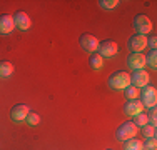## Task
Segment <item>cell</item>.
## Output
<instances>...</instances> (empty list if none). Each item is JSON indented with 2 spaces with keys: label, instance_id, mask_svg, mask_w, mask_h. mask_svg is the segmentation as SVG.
<instances>
[{
  "label": "cell",
  "instance_id": "cell-2",
  "mask_svg": "<svg viewBox=\"0 0 157 150\" xmlns=\"http://www.w3.org/2000/svg\"><path fill=\"white\" fill-rule=\"evenodd\" d=\"M137 132H139V127H137L134 122L127 120V122L121 123V127L115 130V138H117L119 142H125V140H129V138L136 137Z\"/></svg>",
  "mask_w": 157,
  "mask_h": 150
},
{
  "label": "cell",
  "instance_id": "cell-12",
  "mask_svg": "<svg viewBox=\"0 0 157 150\" xmlns=\"http://www.w3.org/2000/svg\"><path fill=\"white\" fill-rule=\"evenodd\" d=\"M127 67L130 70H142L145 69V55L144 54H130L127 57Z\"/></svg>",
  "mask_w": 157,
  "mask_h": 150
},
{
  "label": "cell",
  "instance_id": "cell-3",
  "mask_svg": "<svg viewBox=\"0 0 157 150\" xmlns=\"http://www.w3.org/2000/svg\"><path fill=\"white\" fill-rule=\"evenodd\" d=\"M140 102L144 105V108H154L155 103H157V90L154 85H145V87L140 88Z\"/></svg>",
  "mask_w": 157,
  "mask_h": 150
},
{
  "label": "cell",
  "instance_id": "cell-11",
  "mask_svg": "<svg viewBox=\"0 0 157 150\" xmlns=\"http://www.w3.org/2000/svg\"><path fill=\"white\" fill-rule=\"evenodd\" d=\"M142 110H144V105L139 99L136 100H127L125 105H124V114L127 117H136V115L142 114Z\"/></svg>",
  "mask_w": 157,
  "mask_h": 150
},
{
  "label": "cell",
  "instance_id": "cell-21",
  "mask_svg": "<svg viewBox=\"0 0 157 150\" xmlns=\"http://www.w3.org/2000/svg\"><path fill=\"white\" fill-rule=\"evenodd\" d=\"M25 122H27V125H30V127L39 125V123H40L39 114H35V112H29V115L25 117Z\"/></svg>",
  "mask_w": 157,
  "mask_h": 150
},
{
  "label": "cell",
  "instance_id": "cell-24",
  "mask_svg": "<svg viewBox=\"0 0 157 150\" xmlns=\"http://www.w3.org/2000/svg\"><path fill=\"white\" fill-rule=\"evenodd\" d=\"M147 118H149V123H151V125H155V123H157V112H155V107L149 110Z\"/></svg>",
  "mask_w": 157,
  "mask_h": 150
},
{
  "label": "cell",
  "instance_id": "cell-8",
  "mask_svg": "<svg viewBox=\"0 0 157 150\" xmlns=\"http://www.w3.org/2000/svg\"><path fill=\"white\" fill-rule=\"evenodd\" d=\"M149 80H151V77H149L147 70H132V73H130V85H134V87L137 88H142L145 87V85H149Z\"/></svg>",
  "mask_w": 157,
  "mask_h": 150
},
{
  "label": "cell",
  "instance_id": "cell-15",
  "mask_svg": "<svg viewBox=\"0 0 157 150\" xmlns=\"http://www.w3.org/2000/svg\"><path fill=\"white\" fill-rule=\"evenodd\" d=\"M89 65H90L92 70H100L104 65V58L100 57L97 52H94V54H90V58H89Z\"/></svg>",
  "mask_w": 157,
  "mask_h": 150
},
{
  "label": "cell",
  "instance_id": "cell-7",
  "mask_svg": "<svg viewBox=\"0 0 157 150\" xmlns=\"http://www.w3.org/2000/svg\"><path fill=\"white\" fill-rule=\"evenodd\" d=\"M78 43H80L82 50L89 52V54H94V52H97V48H99V40H97V37L90 35V33H84V35H80Z\"/></svg>",
  "mask_w": 157,
  "mask_h": 150
},
{
  "label": "cell",
  "instance_id": "cell-26",
  "mask_svg": "<svg viewBox=\"0 0 157 150\" xmlns=\"http://www.w3.org/2000/svg\"><path fill=\"white\" fill-rule=\"evenodd\" d=\"M107 150H110V148H107Z\"/></svg>",
  "mask_w": 157,
  "mask_h": 150
},
{
  "label": "cell",
  "instance_id": "cell-9",
  "mask_svg": "<svg viewBox=\"0 0 157 150\" xmlns=\"http://www.w3.org/2000/svg\"><path fill=\"white\" fill-rule=\"evenodd\" d=\"M12 17H13L15 28H18L20 32H27V30L32 27V20H30V17L27 15V12H22V10H18V12H15Z\"/></svg>",
  "mask_w": 157,
  "mask_h": 150
},
{
  "label": "cell",
  "instance_id": "cell-19",
  "mask_svg": "<svg viewBox=\"0 0 157 150\" xmlns=\"http://www.w3.org/2000/svg\"><path fill=\"white\" fill-rule=\"evenodd\" d=\"M119 3H121L119 0H99L100 9H104V10H114V9H117Z\"/></svg>",
  "mask_w": 157,
  "mask_h": 150
},
{
  "label": "cell",
  "instance_id": "cell-18",
  "mask_svg": "<svg viewBox=\"0 0 157 150\" xmlns=\"http://www.w3.org/2000/svg\"><path fill=\"white\" fill-rule=\"evenodd\" d=\"M145 65H149L152 70L157 69V50H151L145 55Z\"/></svg>",
  "mask_w": 157,
  "mask_h": 150
},
{
  "label": "cell",
  "instance_id": "cell-4",
  "mask_svg": "<svg viewBox=\"0 0 157 150\" xmlns=\"http://www.w3.org/2000/svg\"><path fill=\"white\" fill-rule=\"evenodd\" d=\"M132 25H134V28L137 30V33H140V35L147 37V33L152 32V22H151V18L144 13L136 15L134 20H132Z\"/></svg>",
  "mask_w": 157,
  "mask_h": 150
},
{
  "label": "cell",
  "instance_id": "cell-13",
  "mask_svg": "<svg viewBox=\"0 0 157 150\" xmlns=\"http://www.w3.org/2000/svg\"><path fill=\"white\" fill-rule=\"evenodd\" d=\"M15 24H13V17L9 13H2L0 15V35H9L13 32Z\"/></svg>",
  "mask_w": 157,
  "mask_h": 150
},
{
  "label": "cell",
  "instance_id": "cell-1",
  "mask_svg": "<svg viewBox=\"0 0 157 150\" xmlns=\"http://www.w3.org/2000/svg\"><path fill=\"white\" fill-rule=\"evenodd\" d=\"M107 85L115 90V92H121V90H125L127 87L130 85V73L127 72H114L109 77V80H107Z\"/></svg>",
  "mask_w": 157,
  "mask_h": 150
},
{
  "label": "cell",
  "instance_id": "cell-25",
  "mask_svg": "<svg viewBox=\"0 0 157 150\" xmlns=\"http://www.w3.org/2000/svg\"><path fill=\"white\" fill-rule=\"evenodd\" d=\"M147 47H151V50H155V48H157V39H155V35H151L147 39Z\"/></svg>",
  "mask_w": 157,
  "mask_h": 150
},
{
  "label": "cell",
  "instance_id": "cell-14",
  "mask_svg": "<svg viewBox=\"0 0 157 150\" xmlns=\"http://www.w3.org/2000/svg\"><path fill=\"white\" fill-rule=\"evenodd\" d=\"M13 75V63L9 60H2L0 62V78H9Z\"/></svg>",
  "mask_w": 157,
  "mask_h": 150
},
{
  "label": "cell",
  "instance_id": "cell-17",
  "mask_svg": "<svg viewBox=\"0 0 157 150\" xmlns=\"http://www.w3.org/2000/svg\"><path fill=\"white\" fill-rule=\"evenodd\" d=\"M139 93H140V88L134 87V85H129V87L124 90V95H125L127 100H136V99H139Z\"/></svg>",
  "mask_w": 157,
  "mask_h": 150
},
{
  "label": "cell",
  "instance_id": "cell-5",
  "mask_svg": "<svg viewBox=\"0 0 157 150\" xmlns=\"http://www.w3.org/2000/svg\"><path fill=\"white\" fill-rule=\"evenodd\" d=\"M119 52V45L114 40H104L99 42V48H97V54L102 58H114Z\"/></svg>",
  "mask_w": 157,
  "mask_h": 150
},
{
  "label": "cell",
  "instance_id": "cell-6",
  "mask_svg": "<svg viewBox=\"0 0 157 150\" xmlns=\"http://www.w3.org/2000/svg\"><path fill=\"white\" fill-rule=\"evenodd\" d=\"M127 47H129L130 54H142V50L147 47V37L136 33L127 40Z\"/></svg>",
  "mask_w": 157,
  "mask_h": 150
},
{
  "label": "cell",
  "instance_id": "cell-20",
  "mask_svg": "<svg viewBox=\"0 0 157 150\" xmlns=\"http://www.w3.org/2000/svg\"><path fill=\"white\" fill-rule=\"evenodd\" d=\"M132 118H134L132 122L136 123V125L139 127V129H142L144 125H147V123H149L147 114H144V112H142V114H139V115H136V117H132Z\"/></svg>",
  "mask_w": 157,
  "mask_h": 150
},
{
  "label": "cell",
  "instance_id": "cell-16",
  "mask_svg": "<svg viewBox=\"0 0 157 150\" xmlns=\"http://www.w3.org/2000/svg\"><path fill=\"white\" fill-rule=\"evenodd\" d=\"M124 150H142V140L139 138H129L124 142Z\"/></svg>",
  "mask_w": 157,
  "mask_h": 150
},
{
  "label": "cell",
  "instance_id": "cell-22",
  "mask_svg": "<svg viewBox=\"0 0 157 150\" xmlns=\"http://www.w3.org/2000/svg\"><path fill=\"white\" fill-rule=\"evenodd\" d=\"M140 130H142V135H144L145 138L155 137V125H151V123H147V125H144Z\"/></svg>",
  "mask_w": 157,
  "mask_h": 150
},
{
  "label": "cell",
  "instance_id": "cell-23",
  "mask_svg": "<svg viewBox=\"0 0 157 150\" xmlns=\"http://www.w3.org/2000/svg\"><path fill=\"white\" fill-rule=\"evenodd\" d=\"M142 150H157V140H155V137L145 138V142H142Z\"/></svg>",
  "mask_w": 157,
  "mask_h": 150
},
{
  "label": "cell",
  "instance_id": "cell-10",
  "mask_svg": "<svg viewBox=\"0 0 157 150\" xmlns=\"http://www.w3.org/2000/svg\"><path fill=\"white\" fill-rule=\"evenodd\" d=\"M29 112H30V108L24 103L13 105V107L10 108V118H12L13 122H25V117L29 115Z\"/></svg>",
  "mask_w": 157,
  "mask_h": 150
}]
</instances>
